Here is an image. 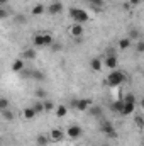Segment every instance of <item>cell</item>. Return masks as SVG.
I'll return each mask as SVG.
<instances>
[{
  "label": "cell",
  "instance_id": "cell-2",
  "mask_svg": "<svg viewBox=\"0 0 144 146\" xmlns=\"http://www.w3.org/2000/svg\"><path fill=\"white\" fill-rule=\"evenodd\" d=\"M70 15H71V19L75 21V24H83V22L88 21V14H87L83 9L73 7V9H70Z\"/></svg>",
  "mask_w": 144,
  "mask_h": 146
},
{
  "label": "cell",
  "instance_id": "cell-11",
  "mask_svg": "<svg viewBox=\"0 0 144 146\" xmlns=\"http://www.w3.org/2000/svg\"><path fill=\"white\" fill-rule=\"evenodd\" d=\"M36 49L34 48H27V49H24L22 51V60H34L36 58Z\"/></svg>",
  "mask_w": 144,
  "mask_h": 146
},
{
  "label": "cell",
  "instance_id": "cell-23",
  "mask_svg": "<svg viewBox=\"0 0 144 146\" xmlns=\"http://www.w3.org/2000/svg\"><path fill=\"white\" fill-rule=\"evenodd\" d=\"M42 107H44V112H49V110H53V109H54V104H53L51 100L44 99V100H42Z\"/></svg>",
  "mask_w": 144,
  "mask_h": 146
},
{
  "label": "cell",
  "instance_id": "cell-15",
  "mask_svg": "<svg viewBox=\"0 0 144 146\" xmlns=\"http://www.w3.org/2000/svg\"><path fill=\"white\" fill-rule=\"evenodd\" d=\"M114 129H115V127H114V126H112V122H108V121H104V122H102V126H100V131H102L104 134H108V133H110V131H114Z\"/></svg>",
  "mask_w": 144,
  "mask_h": 146
},
{
  "label": "cell",
  "instance_id": "cell-35",
  "mask_svg": "<svg viewBox=\"0 0 144 146\" xmlns=\"http://www.w3.org/2000/svg\"><path fill=\"white\" fill-rule=\"evenodd\" d=\"M107 136L110 138V139H117V138H119V134H117V131H115V129H114V131H110Z\"/></svg>",
  "mask_w": 144,
  "mask_h": 146
},
{
  "label": "cell",
  "instance_id": "cell-31",
  "mask_svg": "<svg viewBox=\"0 0 144 146\" xmlns=\"http://www.w3.org/2000/svg\"><path fill=\"white\" fill-rule=\"evenodd\" d=\"M129 39H131V41H132V39H139V31H136V29H131Z\"/></svg>",
  "mask_w": 144,
  "mask_h": 146
},
{
  "label": "cell",
  "instance_id": "cell-38",
  "mask_svg": "<svg viewBox=\"0 0 144 146\" xmlns=\"http://www.w3.org/2000/svg\"><path fill=\"white\" fill-rule=\"evenodd\" d=\"M141 0H129V5H137Z\"/></svg>",
  "mask_w": 144,
  "mask_h": 146
},
{
  "label": "cell",
  "instance_id": "cell-12",
  "mask_svg": "<svg viewBox=\"0 0 144 146\" xmlns=\"http://www.w3.org/2000/svg\"><path fill=\"white\" fill-rule=\"evenodd\" d=\"M32 42L36 48H44V33H37L36 36L32 37Z\"/></svg>",
  "mask_w": 144,
  "mask_h": 146
},
{
  "label": "cell",
  "instance_id": "cell-22",
  "mask_svg": "<svg viewBox=\"0 0 144 146\" xmlns=\"http://www.w3.org/2000/svg\"><path fill=\"white\" fill-rule=\"evenodd\" d=\"M0 114H2V117H3L5 121H12V119H14V114H12V110L10 109L0 110Z\"/></svg>",
  "mask_w": 144,
  "mask_h": 146
},
{
  "label": "cell",
  "instance_id": "cell-4",
  "mask_svg": "<svg viewBox=\"0 0 144 146\" xmlns=\"http://www.w3.org/2000/svg\"><path fill=\"white\" fill-rule=\"evenodd\" d=\"M88 107H92V100H90V99H78L76 104H75V109L80 110V112L88 110Z\"/></svg>",
  "mask_w": 144,
  "mask_h": 146
},
{
  "label": "cell",
  "instance_id": "cell-7",
  "mask_svg": "<svg viewBox=\"0 0 144 146\" xmlns=\"http://www.w3.org/2000/svg\"><path fill=\"white\" fill-rule=\"evenodd\" d=\"M105 66H108L110 70H117V56L115 54H108L107 58L104 60Z\"/></svg>",
  "mask_w": 144,
  "mask_h": 146
},
{
  "label": "cell",
  "instance_id": "cell-37",
  "mask_svg": "<svg viewBox=\"0 0 144 146\" xmlns=\"http://www.w3.org/2000/svg\"><path fill=\"white\" fill-rule=\"evenodd\" d=\"M136 124H137V127H139V129H143V117H141V115H137V117H136Z\"/></svg>",
  "mask_w": 144,
  "mask_h": 146
},
{
  "label": "cell",
  "instance_id": "cell-18",
  "mask_svg": "<svg viewBox=\"0 0 144 146\" xmlns=\"http://www.w3.org/2000/svg\"><path fill=\"white\" fill-rule=\"evenodd\" d=\"M31 78H34V80H39V82H42L44 78H46V75L42 72H39V70H32L31 72Z\"/></svg>",
  "mask_w": 144,
  "mask_h": 146
},
{
  "label": "cell",
  "instance_id": "cell-34",
  "mask_svg": "<svg viewBox=\"0 0 144 146\" xmlns=\"http://www.w3.org/2000/svg\"><path fill=\"white\" fill-rule=\"evenodd\" d=\"M49 48H51L53 51H59V49H61V44H59V42H53Z\"/></svg>",
  "mask_w": 144,
  "mask_h": 146
},
{
  "label": "cell",
  "instance_id": "cell-14",
  "mask_svg": "<svg viewBox=\"0 0 144 146\" xmlns=\"http://www.w3.org/2000/svg\"><path fill=\"white\" fill-rule=\"evenodd\" d=\"M22 70H24V60H15V61L12 63V72L20 73Z\"/></svg>",
  "mask_w": 144,
  "mask_h": 146
},
{
  "label": "cell",
  "instance_id": "cell-19",
  "mask_svg": "<svg viewBox=\"0 0 144 146\" xmlns=\"http://www.w3.org/2000/svg\"><path fill=\"white\" fill-rule=\"evenodd\" d=\"M44 5L42 3H36L34 7H32V15H41V14H44Z\"/></svg>",
  "mask_w": 144,
  "mask_h": 146
},
{
  "label": "cell",
  "instance_id": "cell-28",
  "mask_svg": "<svg viewBox=\"0 0 144 146\" xmlns=\"http://www.w3.org/2000/svg\"><path fill=\"white\" fill-rule=\"evenodd\" d=\"M51 44H53V36L48 34V33H44V48L46 46H51Z\"/></svg>",
  "mask_w": 144,
  "mask_h": 146
},
{
  "label": "cell",
  "instance_id": "cell-32",
  "mask_svg": "<svg viewBox=\"0 0 144 146\" xmlns=\"http://www.w3.org/2000/svg\"><path fill=\"white\" fill-rule=\"evenodd\" d=\"M85 2H88V3H92L95 7H102L104 5V0H85Z\"/></svg>",
  "mask_w": 144,
  "mask_h": 146
},
{
  "label": "cell",
  "instance_id": "cell-13",
  "mask_svg": "<svg viewBox=\"0 0 144 146\" xmlns=\"http://www.w3.org/2000/svg\"><path fill=\"white\" fill-rule=\"evenodd\" d=\"M117 46H119V49L126 51V49H129V48L132 46V41H131L129 37H124V39H120V41H119V44H117Z\"/></svg>",
  "mask_w": 144,
  "mask_h": 146
},
{
  "label": "cell",
  "instance_id": "cell-27",
  "mask_svg": "<svg viewBox=\"0 0 144 146\" xmlns=\"http://www.w3.org/2000/svg\"><path fill=\"white\" fill-rule=\"evenodd\" d=\"M34 95H36V97L39 99V100H44V99H46V92H44L42 88H36V92H34Z\"/></svg>",
  "mask_w": 144,
  "mask_h": 146
},
{
  "label": "cell",
  "instance_id": "cell-1",
  "mask_svg": "<svg viewBox=\"0 0 144 146\" xmlns=\"http://www.w3.org/2000/svg\"><path fill=\"white\" fill-rule=\"evenodd\" d=\"M124 80H126L124 73L119 72V70H112V73H108V76L104 80V83H105V85H110V87H117V85H120Z\"/></svg>",
  "mask_w": 144,
  "mask_h": 146
},
{
  "label": "cell",
  "instance_id": "cell-10",
  "mask_svg": "<svg viewBox=\"0 0 144 146\" xmlns=\"http://www.w3.org/2000/svg\"><path fill=\"white\" fill-rule=\"evenodd\" d=\"M90 68H92L93 72H100V70L104 68L102 60H100V58H93V60H90Z\"/></svg>",
  "mask_w": 144,
  "mask_h": 146
},
{
  "label": "cell",
  "instance_id": "cell-17",
  "mask_svg": "<svg viewBox=\"0 0 144 146\" xmlns=\"http://www.w3.org/2000/svg\"><path fill=\"white\" fill-rule=\"evenodd\" d=\"M48 143H49V138H48L46 134H39V136L36 138V145L37 146H46Z\"/></svg>",
  "mask_w": 144,
  "mask_h": 146
},
{
  "label": "cell",
  "instance_id": "cell-8",
  "mask_svg": "<svg viewBox=\"0 0 144 146\" xmlns=\"http://www.w3.org/2000/svg\"><path fill=\"white\" fill-rule=\"evenodd\" d=\"M70 34L73 37H81L83 36V26L81 24H73L70 27Z\"/></svg>",
  "mask_w": 144,
  "mask_h": 146
},
{
  "label": "cell",
  "instance_id": "cell-6",
  "mask_svg": "<svg viewBox=\"0 0 144 146\" xmlns=\"http://www.w3.org/2000/svg\"><path fill=\"white\" fill-rule=\"evenodd\" d=\"M48 12L51 14V15H56V14H59V12H63V3L61 2H53L51 5H49V9H48Z\"/></svg>",
  "mask_w": 144,
  "mask_h": 146
},
{
  "label": "cell",
  "instance_id": "cell-26",
  "mask_svg": "<svg viewBox=\"0 0 144 146\" xmlns=\"http://www.w3.org/2000/svg\"><path fill=\"white\" fill-rule=\"evenodd\" d=\"M122 102H127V104H136V95L134 94H127L126 97H124V100Z\"/></svg>",
  "mask_w": 144,
  "mask_h": 146
},
{
  "label": "cell",
  "instance_id": "cell-9",
  "mask_svg": "<svg viewBox=\"0 0 144 146\" xmlns=\"http://www.w3.org/2000/svg\"><path fill=\"white\" fill-rule=\"evenodd\" d=\"M134 110H136V104H127V102H124V107L120 110V115H131V114H134Z\"/></svg>",
  "mask_w": 144,
  "mask_h": 146
},
{
  "label": "cell",
  "instance_id": "cell-33",
  "mask_svg": "<svg viewBox=\"0 0 144 146\" xmlns=\"http://www.w3.org/2000/svg\"><path fill=\"white\" fill-rule=\"evenodd\" d=\"M9 17V10H5L3 7H0V19H7Z\"/></svg>",
  "mask_w": 144,
  "mask_h": 146
},
{
  "label": "cell",
  "instance_id": "cell-5",
  "mask_svg": "<svg viewBox=\"0 0 144 146\" xmlns=\"http://www.w3.org/2000/svg\"><path fill=\"white\" fill-rule=\"evenodd\" d=\"M65 134H66L68 138H71V139H76V138L81 136V127H80V126H68V129H66Z\"/></svg>",
  "mask_w": 144,
  "mask_h": 146
},
{
  "label": "cell",
  "instance_id": "cell-39",
  "mask_svg": "<svg viewBox=\"0 0 144 146\" xmlns=\"http://www.w3.org/2000/svg\"><path fill=\"white\" fill-rule=\"evenodd\" d=\"M7 2H9V0H0V7H3V5H5Z\"/></svg>",
  "mask_w": 144,
  "mask_h": 146
},
{
  "label": "cell",
  "instance_id": "cell-30",
  "mask_svg": "<svg viewBox=\"0 0 144 146\" xmlns=\"http://www.w3.org/2000/svg\"><path fill=\"white\" fill-rule=\"evenodd\" d=\"M15 22L17 24H26L27 19H26V15H15Z\"/></svg>",
  "mask_w": 144,
  "mask_h": 146
},
{
  "label": "cell",
  "instance_id": "cell-3",
  "mask_svg": "<svg viewBox=\"0 0 144 146\" xmlns=\"http://www.w3.org/2000/svg\"><path fill=\"white\" fill-rule=\"evenodd\" d=\"M65 131L61 129V127H54V129H51V133L48 134V138H49V141H63L65 139Z\"/></svg>",
  "mask_w": 144,
  "mask_h": 146
},
{
  "label": "cell",
  "instance_id": "cell-20",
  "mask_svg": "<svg viewBox=\"0 0 144 146\" xmlns=\"http://www.w3.org/2000/svg\"><path fill=\"white\" fill-rule=\"evenodd\" d=\"M32 109H34V112H36V115L42 114V112H44V107H42V100H36V104L32 106Z\"/></svg>",
  "mask_w": 144,
  "mask_h": 146
},
{
  "label": "cell",
  "instance_id": "cell-21",
  "mask_svg": "<svg viewBox=\"0 0 144 146\" xmlns=\"http://www.w3.org/2000/svg\"><path fill=\"white\" fill-rule=\"evenodd\" d=\"M66 112H68V107H66V106H58V109H56V117H65Z\"/></svg>",
  "mask_w": 144,
  "mask_h": 146
},
{
  "label": "cell",
  "instance_id": "cell-24",
  "mask_svg": "<svg viewBox=\"0 0 144 146\" xmlns=\"http://www.w3.org/2000/svg\"><path fill=\"white\" fill-rule=\"evenodd\" d=\"M9 106H10V100L7 97H0V110L9 109Z\"/></svg>",
  "mask_w": 144,
  "mask_h": 146
},
{
  "label": "cell",
  "instance_id": "cell-16",
  "mask_svg": "<svg viewBox=\"0 0 144 146\" xmlns=\"http://www.w3.org/2000/svg\"><path fill=\"white\" fill-rule=\"evenodd\" d=\"M22 115H24V119H34L36 117V112H34V109L32 107H27V109H24L22 110Z\"/></svg>",
  "mask_w": 144,
  "mask_h": 146
},
{
  "label": "cell",
  "instance_id": "cell-25",
  "mask_svg": "<svg viewBox=\"0 0 144 146\" xmlns=\"http://www.w3.org/2000/svg\"><path fill=\"white\" fill-rule=\"evenodd\" d=\"M122 107H124V102H122V100H117V102L112 104V110H115V112H119V114H120Z\"/></svg>",
  "mask_w": 144,
  "mask_h": 146
},
{
  "label": "cell",
  "instance_id": "cell-36",
  "mask_svg": "<svg viewBox=\"0 0 144 146\" xmlns=\"http://www.w3.org/2000/svg\"><path fill=\"white\" fill-rule=\"evenodd\" d=\"M136 48H137V51H139V53H143V51H144V42H143V41H137Z\"/></svg>",
  "mask_w": 144,
  "mask_h": 146
},
{
  "label": "cell",
  "instance_id": "cell-29",
  "mask_svg": "<svg viewBox=\"0 0 144 146\" xmlns=\"http://www.w3.org/2000/svg\"><path fill=\"white\" fill-rule=\"evenodd\" d=\"M88 112H90L92 115H95V117H98V115L102 114V110H100V107H88Z\"/></svg>",
  "mask_w": 144,
  "mask_h": 146
}]
</instances>
